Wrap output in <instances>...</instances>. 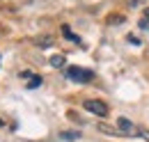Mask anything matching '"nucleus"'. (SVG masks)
<instances>
[{"label":"nucleus","instance_id":"f257e3e1","mask_svg":"<svg viewBox=\"0 0 149 142\" xmlns=\"http://www.w3.org/2000/svg\"><path fill=\"white\" fill-rule=\"evenodd\" d=\"M64 76L69 80H76V83H90L94 78V73L90 69H83V67H67L64 69Z\"/></svg>","mask_w":149,"mask_h":142},{"label":"nucleus","instance_id":"f03ea898","mask_svg":"<svg viewBox=\"0 0 149 142\" xmlns=\"http://www.w3.org/2000/svg\"><path fill=\"white\" fill-rule=\"evenodd\" d=\"M115 128L119 131V135H129V138H138V135H140V131H142V128H138L133 122H129L126 117H119Z\"/></svg>","mask_w":149,"mask_h":142},{"label":"nucleus","instance_id":"7ed1b4c3","mask_svg":"<svg viewBox=\"0 0 149 142\" xmlns=\"http://www.w3.org/2000/svg\"><path fill=\"white\" fill-rule=\"evenodd\" d=\"M85 110L92 112V115H96V117H108V106H106L103 101H96V99L85 101Z\"/></svg>","mask_w":149,"mask_h":142},{"label":"nucleus","instance_id":"20e7f679","mask_svg":"<svg viewBox=\"0 0 149 142\" xmlns=\"http://www.w3.org/2000/svg\"><path fill=\"white\" fill-rule=\"evenodd\" d=\"M39 85H41V78H39V76H35V73H32V76L28 78V85H25V87H28V89H37Z\"/></svg>","mask_w":149,"mask_h":142},{"label":"nucleus","instance_id":"39448f33","mask_svg":"<svg viewBox=\"0 0 149 142\" xmlns=\"http://www.w3.org/2000/svg\"><path fill=\"white\" fill-rule=\"evenodd\" d=\"M60 138H62V140H78V138H80V133H76V131H62V133H60Z\"/></svg>","mask_w":149,"mask_h":142},{"label":"nucleus","instance_id":"423d86ee","mask_svg":"<svg viewBox=\"0 0 149 142\" xmlns=\"http://www.w3.org/2000/svg\"><path fill=\"white\" fill-rule=\"evenodd\" d=\"M62 32H64V37H67L69 41H76V44H80V39H78V37L71 32V30H69V25H62Z\"/></svg>","mask_w":149,"mask_h":142},{"label":"nucleus","instance_id":"0eeeda50","mask_svg":"<svg viewBox=\"0 0 149 142\" xmlns=\"http://www.w3.org/2000/svg\"><path fill=\"white\" fill-rule=\"evenodd\" d=\"M64 62H67V60H64V55H53V57H51V64L57 67V69H60V67H64Z\"/></svg>","mask_w":149,"mask_h":142},{"label":"nucleus","instance_id":"6e6552de","mask_svg":"<svg viewBox=\"0 0 149 142\" xmlns=\"http://www.w3.org/2000/svg\"><path fill=\"white\" fill-rule=\"evenodd\" d=\"M140 28H142V30H149V9H145V14L140 18Z\"/></svg>","mask_w":149,"mask_h":142},{"label":"nucleus","instance_id":"1a4fd4ad","mask_svg":"<svg viewBox=\"0 0 149 142\" xmlns=\"http://www.w3.org/2000/svg\"><path fill=\"white\" fill-rule=\"evenodd\" d=\"M35 44H37V46H51L53 39H51V37H44V39H35Z\"/></svg>","mask_w":149,"mask_h":142},{"label":"nucleus","instance_id":"9d476101","mask_svg":"<svg viewBox=\"0 0 149 142\" xmlns=\"http://www.w3.org/2000/svg\"><path fill=\"white\" fill-rule=\"evenodd\" d=\"M124 21V16H112V18H108V23H122Z\"/></svg>","mask_w":149,"mask_h":142},{"label":"nucleus","instance_id":"9b49d317","mask_svg":"<svg viewBox=\"0 0 149 142\" xmlns=\"http://www.w3.org/2000/svg\"><path fill=\"white\" fill-rule=\"evenodd\" d=\"M140 138H145V140H149V131H140Z\"/></svg>","mask_w":149,"mask_h":142}]
</instances>
